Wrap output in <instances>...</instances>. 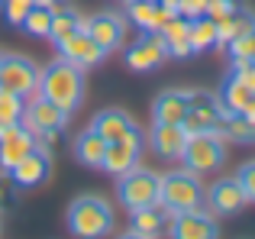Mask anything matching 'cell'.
Masks as SVG:
<instances>
[{
	"mask_svg": "<svg viewBox=\"0 0 255 239\" xmlns=\"http://www.w3.org/2000/svg\"><path fill=\"white\" fill-rule=\"evenodd\" d=\"M84 75H87L84 68H78L68 58L58 55L39 71L36 94L45 97V101H52V104H58V107H65L68 114H75L84 104V94H87V78Z\"/></svg>",
	"mask_w": 255,
	"mask_h": 239,
	"instance_id": "6da1fadb",
	"label": "cell"
},
{
	"mask_svg": "<svg viewBox=\"0 0 255 239\" xmlns=\"http://www.w3.org/2000/svg\"><path fill=\"white\" fill-rule=\"evenodd\" d=\"M65 227L75 239H107L117 230V210L104 194H78L65 210Z\"/></svg>",
	"mask_w": 255,
	"mask_h": 239,
	"instance_id": "7a4b0ae2",
	"label": "cell"
},
{
	"mask_svg": "<svg viewBox=\"0 0 255 239\" xmlns=\"http://www.w3.org/2000/svg\"><path fill=\"white\" fill-rule=\"evenodd\" d=\"M226 139L220 129H207V132H191L184 142V152H181V168L194 171L197 178L204 175H217L226 162Z\"/></svg>",
	"mask_w": 255,
	"mask_h": 239,
	"instance_id": "3957f363",
	"label": "cell"
},
{
	"mask_svg": "<svg viewBox=\"0 0 255 239\" xmlns=\"http://www.w3.org/2000/svg\"><path fill=\"white\" fill-rule=\"evenodd\" d=\"M204 181H200L194 171L187 168H174L165 171L162 181H158V201L171 210V214H181V210H194L204 207Z\"/></svg>",
	"mask_w": 255,
	"mask_h": 239,
	"instance_id": "277c9868",
	"label": "cell"
},
{
	"mask_svg": "<svg viewBox=\"0 0 255 239\" xmlns=\"http://www.w3.org/2000/svg\"><path fill=\"white\" fill-rule=\"evenodd\" d=\"M158 181H162L158 171L136 165V168H129L126 175L117 178V204H123L126 210H139L145 204H155L158 201Z\"/></svg>",
	"mask_w": 255,
	"mask_h": 239,
	"instance_id": "5b68a950",
	"label": "cell"
},
{
	"mask_svg": "<svg viewBox=\"0 0 255 239\" xmlns=\"http://www.w3.org/2000/svg\"><path fill=\"white\" fill-rule=\"evenodd\" d=\"M39 65L32 62L29 55H19V52H3L0 55V88L10 91V94L26 97L36 94L39 88Z\"/></svg>",
	"mask_w": 255,
	"mask_h": 239,
	"instance_id": "8992f818",
	"label": "cell"
},
{
	"mask_svg": "<svg viewBox=\"0 0 255 239\" xmlns=\"http://www.w3.org/2000/svg\"><path fill=\"white\" fill-rule=\"evenodd\" d=\"M168 58V42L162 32H139V39L126 49V68L136 75H149V71H158Z\"/></svg>",
	"mask_w": 255,
	"mask_h": 239,
	"instance_id": "52a82bcc",
	"label": "cell"
},
{
	"mask_svg": "<svg viewBox=\"0 0 255 239\" xmlns=\"http://www.w3.org/2000/svg\"><path fill=\"white\" fill-rule=\"evenodd\" d=\"M68 120L71 114L58 104L45 101V97L32 94L26 97V107H23V126H29L32 136H45V132H65L68 129Z\"/></svg>",
	"mask_w": 255,
	"mask_h": 239,
	"instance_id": "ba28073f",
	"label": "cell"
},
{
	"mask_svg": "<svg viewBox=\"0 0 255 239\" xmlns=\"http://www.w3.org/2000/svg\"><path fill=\"white\" fill-rule=\"evenodd\" d=\"M142 152H145V132H142V126H139V129L129 132V136L117 139V142H107L104 168L100 171L120 178V175H126L129 168H136V165L142 162Z\"/></svg>",
	"mask_w": 255,
	"mask_h": 239,
	"instance_id": "9c48e42d",
	"label": "cell"
},
{
	"mask_svg": "<svg viewBox=\"0 0 255 239\" xmlns=\"http://www.w3.org/2000/svg\"><path fill=\"white\" fill-rule=\"evenodd\" d=\"M223 107H220V97L213 91H204V88H191V107H187V117H184V132H207V129H220L223 123Z\"/></svg>",
	"mask_w": 255,
	"mask_h": 239,
	"instance_id": "30bf717a",
	"label": "cell"
},
{
	"mask_svg": "<svg viewBox=\"0 0 255 239\" xmlns=\"http://www.w3.org/2000/svg\"><path fill=\"white\" fill-rule=\"evenodd\" d=\"M168 239H220V217L207 207L181 210L168 223Z\"/></svg>",
	"mask_w": 255,
	"mask_h": 239,
	"instance_id": "8fae6325",
	"label": "cell"
},
{
	"mask_svg": "<svg viewBox=\"0 0 255 239\" xmlns=\"http://www.w3.org/2000/svg\"><path fill=\"white\" fill-rule=\"evenodd\" d=\"M246 204H249V197H246L243 184L236 181V175L217 178V181H210V188L204 191V207L210 210L213 217H236Z\"/></svg>",
	"mask_w": 255,
	"mask_h": 239,
	"instance_id": "7c38bea8",
	"label": "cell"
},
{
	"mask_svg": "<svg viewBox=\"0 0 255 239\" xmlns=\"http://www.w3.org/2000/svg\"><path fill=\"white\" fill-rule=\"evenodd\" d=\"M84 32L97 42V49L104 52V55H110V52L123 49L126 16H120V13H113V10H100V13H94V16L84 19Z\"/></svg>",
	"mask_w": 255,
	"mask_h": 239,
	"instance_id": "4fadbf2b",
	"label": "cell"
},
{
	"mask_svg": "<svg viewBox=\"0 0 255 239\" xmlns=\"http://www.w3.org/2000/svg\"><path fill=\"white\" fill-rule=\"evenodd\" d=\"M10 178L16 181L19 191H32L52 178V155L42 149H32L10 168Z\"/></svg>",
	"mask_w": 255,
	"mask_h": 239,
	"instance_id": "5bb4252c",
	"label": "cell"
},
{
	"mask_svg": "<svg viewBox=\"0 0 255 239\" xmlns=\"http://www.w3.org/2000/svg\"><path fill=\"white\" fill-rule=\"evenodd\" d=\"M32 149H36V136L29 132V126H23V120L0 126V168L3 171H10Z\"/></svg>",
	"mask_w": 255,
	"mask_h": 239,
	"instance_id": "9a60e30c",
	"label": "cell"
},
{
	"mask_svg": "<svg viewBox=\"0 0 255 239\" xmlns=\"http://www.w3.org/2000/svg\"><path fill=\"white\" fill-rule=\"evenodd\" d=\"M55 49H58V55H62V58H68L71 65H78V68H84V71H91L94 65H100L107 58L104 52L97 49V42L84 32V26L78 32H71L68 39H62Z\"/></svg>",
	"mask_w": 255,
	"mask_h": 239,
	"instance_id": "2e32d148",
	"label": "cell"
},
{
	"mask_svg": "<svg viewBox=\"0 0 255 239\" xmlns=\"http://www.w3.org/2000/svg\"><path fill=\"white\" fill-rule=\"evenodd\" d=\"M184 142H187L184 126H174V123H152V129L145 132V145H152V152L158 158H168V162L181 158Z\"/></svg>",
	"mask_w": 255,
	"mask_h": 239,
	"instance_id": "e0dca14e",
	"label": "cell"
},
{
	"mask_svg": "<svg viewBox=\"0 0 255 239\" xmlns=\"http://www.w3.org/2000/svg\"><path fill=\"white\" fill-rule=\"evenodd\" d=\"M191 107V88H165L152 101V123H174L181 126Z\"/></svg>",
	"mask_w": 255,
	"mask_h": 239,
	"instance_id": "ac0fdd59",
	"label": "cell"
},
{
	"mask_svg": "<svg viewBox=\"0 0 255 239\" xmlns=\"http://www.w3.org/2000/svg\"><path fill=\"white\" fill-rule=\"evenodd\" d=\"M171 217L174 214L165 207L162 201L145 204V207H139V210H129V230H136V233H142L149 239H162L165 233H168Z\"/></svg>",
	"mask_w": 255,
	"mask_h": 239,
	"instance_id": "d6986e66",
	"label": "cell"
},
{
	"mask_svg": "<svg viewBox=\"0 0 255 239\" xmlns=\"http://www.w3.org/2000/svg\"><path fill=\"white\" fill-rule=\"evenodd\" d=\"M91 129L97 132L104 142H117V139H123V136H129V132H136L139 123H136L129 114H126V110L107 107V110H100V114L91 120Z\"/></svg>",
	"mask_w": 255,
	"mask_h": 239,
	"instance_id": "ffe728a7",
	"label": "cell"
},
{
	"mask_svg": "<svg viewBox=\"0 0 255 239\" xmlns=\"http://www.w3.org/2000/svg\"><path fill=\"white\" fill-rule=\"evenodd\" d=\"M104 152H107V142L91 129V126L81 129L75 136V142H71V155H75V162L84 165V168H94V171L104 168Z\"/></svg>",
	"mask_w": 255,
	"mask_h": 239,
	"instance_id": "44dd1931",
	"label": "cell"
},
{
	"mask_svg": "<svg viewBox=\"0 0 255 239\" xmlns=\"http://www.w3.org/2000/svg\"><path fill=\"white\" fill-rule=\"evenodd\" d=\"M217 97H220V107H223V114H246V107L252 104L255 91H249V88H246V84L230 71V75L223 78V84H220Z\"/></svg>",
	"mask_w": 255,
	"mask_h": 239,
	"instance_id": "7402d4cb",
	"label": "cell"
},
{
	"mask_svg": "<svg viewBox=\"0 0 255 239\" xmlns=\"http://www.w3.org/2000/svg\"><path fill=\"white\" fill-rule=\"evenodd\" d=\"M252 26H255V13L249 10V6L239 3V10H233L226 19H220V23H217V42L226 49V45L236 42L239 36H246Z\"/></svg>",
	"mask_w": 255,
	"mask_h": 239,
	"instance_id": "603a6c76",
	"label": "cell"
},
{
	"mask_svg": "<svg viewBox=\"0 0 255 239\" xmlns=\"http://www.w3.org/2000/svg\"><path fill=\"white\" fill-rule=\"evenodd\" d=\"M81 26H84V16H81V13H78V10H75V6H71V3H65V0H62V3L55 6V13H52L49 39H52V42L58 45V42H62V39H68L71 32H78V29H81Z\"/></svg>",
	"mask_w": 255,
	"mask_h": 239,
	"instance_id": "cb8c5ba5",
	"label": "cell"
},
{
	"mask_svg": "<svg viewBox=\"0 0 255 239\" xmlns=\"http://www.w3.org/2000/svg\"><path fill=\"white\" fill-rule=\"evenodd\" d=\"M220 132H223L226 142L255 145V120H249L246 114H226L223 123H220Z\"/></svg>",
	"mask_w": 255,
	"mask_h": 239,
	"instance_id": "d4e9b609",
	"label": "cell"
},
{
	"mask_svg": "<svg viewBox=\"0 0 255 239\" xmlns=\"http://www.w3.org/2000/svg\"><path fill=\"white\" fill-rule=\"evenodd\" d=\"M187 42H191L194 55H200V52H210L217 49V23H213L210 16H197L191 19V29H187Z\"/></svg>",
	"mask_w": 255,
	"mask_h": 239,
	"instance_id": "484cf974",
	"label": "cell"
},
{
	"mask_svg": "<svg viewBox=\"0 0 255 239\" xmlns=\"http://www.w3.org/2000/svg\"><path fill=\"white\" fill-rule=\"evenodd\" d=\"M52 13H55V6H45V3H32L29 16L23 19V26H19V29H23V32H29V36H36V39H49Z\"/></svg>",
	"mask_w": 255,
	"mask_h": 239,
	"instance_id": "4316f807",
	"label": "cell"
},
{
	"mask_svg": "<svg viewBox=\"0 0 255 239\" xmlns=\"http://www.w3.org/2000/svg\"><path fill=\"white\" fill-rule=\"evenodd\" d=\"M23 107H26V101L19 94H10V91L0 88V126L19 123L23 120Z\"/></svg>",
	"mask_w": 255,
	"mask_h": 239,
	"instance_id": "83f0119b",
	"label": "cell"
},
{
	"mask_svg": "<svg viewBox=\"0 0 255 239\" xmlns=\"http://www.w3.org/2000/svg\"><path fill=\"white\" fill-rule=\"evenodd\" d=\"M32 3L36 0H0V13H3V19L10 26H23V19L29 16V10H32Z\"/></svg>",
	"mask_w": 255,
	"mask_h": 239,
	"instance_id": "f1b7e54d",
	"label": "cell"
},
{
	"mask_svg": "<svg viewBox=\"0 0 255 239\" xmlns=\"http://www.w3.org/2000/svg\"><path fill=\"white\" fill-rule=\"evenodd\" d=\"M16 201H19V188H16V181L10 178V171L0 168V217L10 214V210L16 207Z\"/></svg>",
	"mask_w": 255,
	"mask_h": 239,
	"instance_id": "f546056e",
	"label": "cell"
},
{
	"mask_svg": "<svg viewBox=\"0 0 255 239\" xmlns=\"http://www.w3.org/2000/svg\"><path fill=\"white\" fill-rule=\"evenodd\" d=\"M226 49H230V58H252L255 62V26L246 36H239L236 42H230Z\"/></svg>",
	"mask_w": 255,
	"mask_h": 239,
	"instance_id": "4dcf8cb0",
	"label": "cell"
},
{
	"mask_svg": "<svg viewBox=\"0 0 255 239\" xmlns=\"http://www.w3.org/2000/svg\"><path fill=\"white\" fill-rule=\"evenodd\" d=\"M236 181L243 184V191H246V197H249V204H255V158H249V162L239 165Z\"/></svg>",
	"mask_w": 255,
	"mask_h": 239,
	"instance_id": "1f68e13d",
	"label": "cell"
},
{
	"mask_svg": "<svg viewBox=\"0 0 255 239\" xmlns=\"http://www.w3.org/2000/svg\"><path fill=\"white\" fill-rule=\"evenodd\" d=\"M230 71H233V75H236L249 91H255V62H252V58H233V68H230Z\"/></svg>",
	"mask_w": 255,
	"mask_h": 239,
	"instance_id": "d6a6232c",
	"label": "cell"
},
{
	"mask_svg": "<svg viewBox=\"0 0 255 239\" xmlns=\"http://www.w3.org/2000/svg\"><path fill=\"white\" fill-rule=\"evenodd\" d=\"M233 10H239V0H210L204 16H210L213 23H220V19H226Z\"/></svg>",
	"mask_w": 255,
	"mask_h": 239,
	"instance_id": "836d02e7",
	"label": "cell"
},
{
	"mask_svg": "<svg viewBox=\"0 0 255 239\" xmlns=\"http://www.w3.org/2000/svg\"><path fill=\"white\" fill-rule=\"evenodd\" d=\"M207 3H210V0H174V6H178V16H184V19L204 16V13H207Z\"/></svg>",
	"mask_w": 255,
	"mask_h": 239,
	"instance_id": "e575fe53",
	"label": "cell"
},
{
	"mask_svg": "<svg viewBox=\"0 0 255 239\" xmlns=\"http://www.w3.org/2000/svg\"><path fill=\"white\" fill-rule=\"evenodd\" d=\"M117 239H149V236H142V233H136V230H123Z\"/></svg>",
	"mask_w": 255,
	"mask_h": 239,
	"instance_id": "d590c367",
	"label": "cell"
},
{
	"mask_svg": "<svg viewBox=\"0 0 255 239\" xmlns=\"http://www.w3.org/2000/svg\"><path fill=\"white\" fill-rule=\"evenodd\" d=\"M246 117L255 120V97H252V104H249V107H246Z\"/></svg>",
	"mask_w": 255,
	"mask_h": 239,
	"instance_id": "8d00e7d4",
	"label": "cell"
},
{
	"mask_svg": "<svg viewBox=\"0 0 255 239\" xmlns=\"http://www.w3.org/2000/svg\"><path fill=\"white\" fill-rule=\"evenodd\" d=\"M36 3H45V6H58L62 0H36Z\"/></svg>",
	"mask_w": 255,
	"mask_h": 239,
	"instance_id": "74e56055",
	"label": "cell"
},
{
	"mask_svg": "<svg viewBox=\"0 0 255 239\" xmlns=\"http://www.w3.org/2000/svg\"><path fill=\"white\" fill-rule=\"evenodd\" d=\"M0 233H3V220H0Z\"/></svg>",
	"mask_w": 255,
	"mask_h": 239,
	"instance_id": "f35d334b",
	"label": "cell"
},
{
	"mask_svg": "<svg viewBox=\"0 0 255 239\" xmlns=\"http://www.w3.org/2000/svg\"><path fill=\"white\" fill-rule=\"evenodd\" d=\"M165 3H174V0H165Z\"/></svg>",
	"mask_w": 255,
	"mask_h": 239,
	"instance_id": "ab89813d",
	"label": "cell"
},
{
	"mask_svg": "<svg viewBox=\"0 0 255 239\" xmlns=\"http://www.w3.org/2000/svg\"><path fill=\"white\" fill-rule=\"evenodd\" d=\"M0 55H3V52H0Z\"/></svg>",
	"mask_w": 255,
	"mask_h": 239,
	"instance_id": "60d3db41",
	"label": "cell"
}]
</instances>
